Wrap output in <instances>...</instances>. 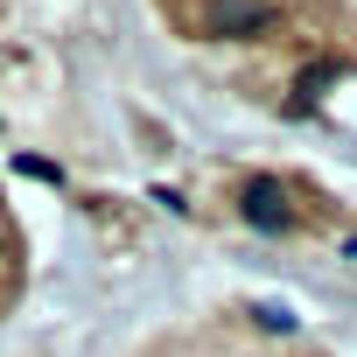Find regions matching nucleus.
Instances as JSON below:
<instances>
[{
	"mask_svg": "<svg viewBox=\"0 0 357 357\" xmlns=\"http://www.w3.org/2000/svg\"><path fill=\"white\" fill-rule=\"evenodd\" d=\"M273 22H280L273 0H204V8H190L197 36H266Z\"/></svg>",
	"mask_w": 357,
	"mask_h": 357,
	"instance_id": "1",
	"label": "nucleus"
},
{
	"mask_svg": "<svg viewBox=\"0 0 357 357\" xmlns=\"http://www.w3.org/2000/svg\"><path fill=\"white\" fill-rule=\"evenodd\" d=\"M245 218H252V225H287L280 190H273V183H252V190H245Z\"/></svg>",
	"mask_w": 357,
	"mask_h": 357,
	"instance_id": "2",
	"label": "nucleus"
}]
</instances>
